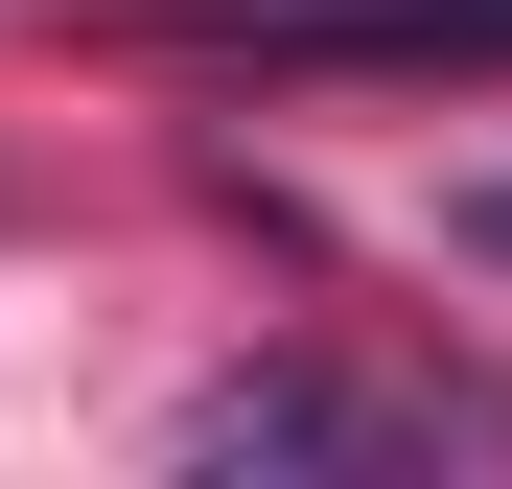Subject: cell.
Here are the masks:
<instances>
[{
  "instance_id": "1",
  "label": "cell",
  "mask_w": 512,
  "mask_h": 489,
  "mask_svg": "<svg viewBox=\"0 0 512 489\" xmlns=\"http://www.w3.org/2000/svg\"><path fill=\"white\" fill-rule=\"evenodd\" d=\"M443 443H512L489 396H396V373H233L187 396V466H443Z\"/></svg>"
},
{
  "instance_id": "2",
  "label": "cell",
  "mask_w": 512,
  "mask_h": 489,
  "mask_svg": "<svg viewBox=\"0 0 512 489\" xmlns=\"http://www.w3.org/2000/svg\"><path fill=\"white\" fill-rule=\"evenodd\" d=\"M210 70H512V0H187Z\"/></svg>"
}]
</instances>
